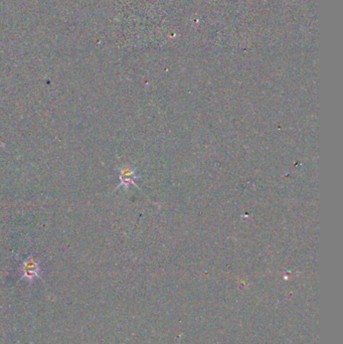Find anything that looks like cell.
I'll use <instances>...</instances> for the list:
<instances>
[{
    "label": "cell",
    "instance_id": "6da1fadb",
    "mask_svg": "<svg viewBox=\"0 0 343 344\" xmlns=\"http://www.w3.org/2000/svg\"><path fill=\"white\" fill-rule=\"evenodd\" d=\"M23 270L25 278L33 279L34 277H37L40 273V264H39V262L34 261L32 258H28L23 263Z\"/></svg>",
    "mask_w": 343,
    "mask_h": 344
},
{
    "label": "cell",
    "instance_id": "7a4b0ae2",
    "mask_svg": "<svg viewBox=\"0 0 343 344\" xmlns=\"http://www.w3.org/2000/svg\"><path fill=\"white\" fill-rule=\"evenodd\" d=\"M135 178L134 172L130 169H124L121 171L120 179H121V184L128 186L130 183H133V180Z\"/></svg>",
    "mask_w": 343,
    "mask_h": 344
}]
</instances>
